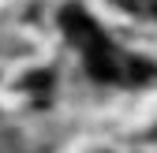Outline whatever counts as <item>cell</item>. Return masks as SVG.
<instances>
[{"mask_svg":"<svg viewBox=\"0 0 157 153\" xmlns=\"http://www.w3.org/2000/svg\"><path fill=\"white\" fill-rule=\"evenodd\" d=\"M64 30H67L71 41L82 49L86 67H90L94 79H116V75H120L116 56H112V49H109V41H105V34L94 26V19H86L78 8H67V11H64Z\"/></svg>","mask_w":157,"mask_h":153,"instance_id":"6da1fadb","label":"cell"},{"mask_svg":"<svg viewBox=\"0 0 157 153\" xmlns=\"http://www.w3.org/2000/svg\"><path fill=\"white\" fill-rule=\"evenodd\" d=\"M153 15H157V0H153Z\"/></svg>","mask_w":157,"mask_h":153,"instance_id":"7a4b0ae2","label":"cell"}]
</instances>
